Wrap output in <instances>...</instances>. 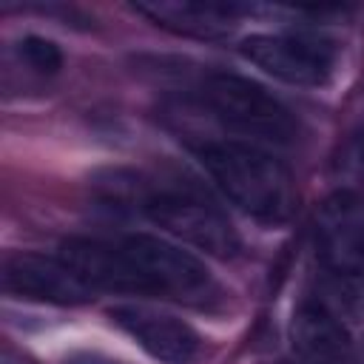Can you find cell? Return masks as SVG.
<instances>
[{"label":"cell","instance_id":"6da1fadb","mask_svg":"<svg viewBox=\"0 0 364 364\" xmlns=\"http://www.w3.org/2000/svg\"><path fill=\"white\" fill-rule=\"evenodd\" d=\"M57 256L94 293H136L199 310L222 301L219 282L196 256L151 233H128L114 242L71 236Z\"/></svg>","mask_w":364,"mask_h":364},{"label":"cell","instance_id":"7a4b0ae2","mask_svg":"<svg viewBox=\"0 0 364 364\" xmlns=\"http://www.w3.org/2000/svg\"><path fill=\"white\" fill-rule=\"evenodd\" d=\"M196 159L230 205L264 225H282L296 205V185L282 159L247 139H208Z\"/></svg>","mask_w":364,"mask_h":364},{"label":"cell","instance_id":"3957f363","mask_svg":"<svg viewBox=\"0 0 364 364\" xmlns=\"http://www.w3.org/2000/svg\"><path fill=\"white\" fill-rule=\"evenodd\" d=\"M139 210L165 233L205 250L216 259H230L242 250V239L228 213L191 182H159L139 196Z\"/></svg>","mask_w":364,"mask_h":364},{"label":"cell","instance_id":"277c9868","mask_svg":"<svg viewBox=\"0 0 364 364\" xmlns=\"http://www.w3.org/2000/svg\"><path fill=\"white\" fill-rule=\"evenodd\" d=\"M199 97L225 128L247 136L253 145H290L296 139L299 128L290 108L247 77L213 71L202 80Z\"/></svg>","mask_w":364,"mask_h":364},{"label":"cell","instance_id":"5b68a950","mask_svg":"<svg viewBox=\"0 0 364 364\" xmlns=\"http://www.w3.org/2000/svg\"><path fill=\"white\" fill-rule=\"evenodd\" d=\"M242 60L256 65L262 74L299 85V88H321L333 80L338 65V48L333 40L304 31H282V34H250L239 46Z\"/></svg>","mask_w":364,"mask_h":364},{"label":"cell","instance_id":"8992f818","mask_svg":"<svg viewBox=\"0 0 364 364\" xmlns=\"http://www.w3.org/2000/svg\"><path fill=\"white\" fill-rule=\"evenodd\" d=\"M316 256L336 276L364 279V196L355 191L333 193L316 213Z\"/></svg>","mask_w":364,"mask_h":364},{"label":"cell","instance_id":"52a82bcc","mask_svg":"<svg viewBox=\"0 0 364 364\" xmlns=\"http://www.w3.org/2000/svg\"><path fill=\"white\" fill-rule=\"evenodd\" d=\"M111 318L159 364H199L205 358L202 336L173 313L148 304H117Z\"/></svg>","mask_w":364,"mask_h":364},{"label":"cell","instance_id":"ba28073f","mask_svg":"<svg viewBox=\"0 0 364 364\" xmlns=\"http://www.w3.org/2000/svg\"><path fill=\"white\" fill-rule=\"evenodd\" d=\"M6 293L46 304H85L94 290L60 259L40 253H14L3 264Z\"/></svg>","mask_w":364,"mask_h":364},{"label":"cell","instance_id":"9c48e42d","mask_svg":"<svg viewBox=\"0 0 364 364\" xmlns=\"http://www.w3.org/2000/svg\"><path fill=\"white\" fill-rule=\"evenodd\" d=\"M296 364H358L341 318L324 301H304L290 321Z\"/></svg>","mask_w":364,"mask_h":364},{"label":"cell","instance_id":"30bf717a","mask_svg":"<svg viewBox=\"0 0 364 364\" xmlns=\"http://www.w3.org/2000/svg\"><path fill=\"white\" fill-rule=\"evenodd\" d=\"M134 11L148 17L151 23L182 34V37H199V40H216L225 37L239 14H245V6L236 3H196V0H154V3H134Z\"/></svg>","mask_w":364,"mask_h":364},{"label":"cell","instance_id":"8fae6325","mask_svg":"<svg viewBox=\"0 0 364 364\" xmlns=\"http://www.w3.org/2000/svg\"><path fill=\"white\" fill-rule=\"evenodd\" d=\"M17 51H20L23 63L28 68H34L37 74H57L63 68V51L46 37H34V34L23 37Z\"/></svg>","mask_w":364,"mask_h":364},{"label":"cell","instance_id":"7c38bea8","mask_svg":"<svg viewBox=\"0 0 364 364\" xmlns=\"http://www.w3.org/2000/svg\"><path fill=\"white\" fill-rule=\"evenodd\" d=\"M71 364H122V361L108 358V355H100V353H82V355L71 358Z\"/></svg>","mask_w":364,"mask_h":364},{"label":"cell","instance_id":"4fadbf2b","mask_svg":"<svg viewBox=\"0 0 364 364\" xmlns=\"http://www.w3.org/2000/svg\"><path fill=\"white\" fill-rule=\"evenodd\" d=\"M355 301H358V304H361V307H364V284H361V287H358V290H355Z\"/></svg>","mask_w":364,"mask_h":364}]
</instances>
